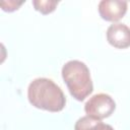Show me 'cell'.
Returning a JSON list of instances; mask_svg holds the SVG:
<instances>
[{"label": "cell", "instance_id": "5b68a950", "mask_svg": "<svg viewBox=\"0 0 130 130\" xmlns=\"http://www.w3.org/2000/svg\"><path fill=\"white\" fill-rule=\"evenodd\" d=\"M107 41L117 49L130 47V27L120 22L112 23L107 29Z\"/></svg>", "mask_w": 130, "mask_h": 130}, {"label": "cell", "instance_id": "6da1fadb", "mask_svg": "<svg viewBox=\"0 0 130 130\" xmlns=\"http://www.w3.org/2000/svg\"><path fill=\"white\" fill-rule=\"evenodd\" d=\"M27 99L34 107L49 112H60L66 105V98L60 86L45 77L36 78L29 83Z\"/></svg>", "mask_w": 130, "mask_h": 130}, {"label": "cell", "instance_id": "8992f818", "mask_svg": "<svg viewBox=\"0 0 130 130\" xmlns=\"http://www.w3.org/2000/svg\"><path fill=\"white\" fill-rule=\"evenodd\" d=\"M74 130H114V128L111 125L102 122V120L86 115L76 121Z\"/></svg>", "mask_w": 130, "mask_h": 130}, {"label": "cell", "instance_id": "277c9868", "mask_svg": "<svg viewBox=\"0 0 130 130\" xmlns=\"http://www.w3.org/2000/svg\"><path fill=\"white\" fill-rule=\"evenodd\" d=\"M127 6L128 3L123 0H102L98 9L103 19L114 23L123 18L127 12Z\"/></svg>", "mask_w": 130, "mask_h": 130}, {"label": "cell", "instance_id": "52a82bcc", "mask_svg": "<svg viewBox=\"0 0 130 130\" xmlns=\"http://www.w3.org/2000/svg\"><path fill=\"white\" fill-rule=\"evenodd\" d=\"M32 5L35 7V9L39 12H41L42 14H49L51 12H53L57 5H58V1H54V0H34L32 1Z\"/></svg>", "mask_w": 130, "mask_h": 130}, {"label": "cell", "instance_id": "3957f363", "mask_svg": "<svg viewBox=\"0 0 130 130\" xmlns=\"http://www.w3.org/2000/svg\"><path fill=\"white\" fill-rule=\"evenodd\" d=\"M115 109V101L107 93H96L84 105V112L86 115L99 120L110 117L114 113Z\"/></svg>", "mask_w": 130, "mask_h": 130}, {"label": "cell", "instance_id": "ba28073f", "mask_svg": "<svg viewBox=\"0 0 130 130\" xmlns=\"http://www.w3.org/2000/svg\"><path fill=\"white\" fill-rule=\"evenodd\" d=\"M23 4V1H15V0H4L1 1V7L4 11L12 12L14 10H17L21 5Z\"/></svg>", "mask_w": 130, "mask_h": 130}, {"label": "cell", "instance_id": "7a4b0ae2", "mask_svg": "<svg viewBox=\"0 0 130 130\" xmlns=\"http://www.w3.org/2000/svg\"><path fill=\"white\" fill-rule=\"evenodd\" d=\"M62 78L70 94L77 101H83L93 90L88 67L79 60H70L62 67Z\"/></svg>", "mask_w": 130, "mask_h": 130}]
</instances>
